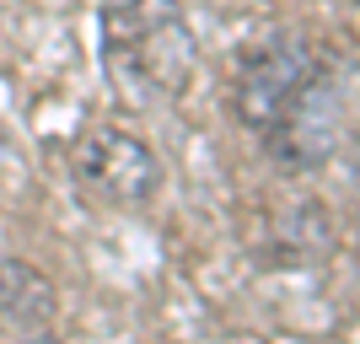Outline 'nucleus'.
Segmentation results:
<instances>
[{"mask_svg": "<svg viewBox=\"0 0 360 344\" xmlns=\"http://www.w3.org/2000/svg\"><path fill=\"white\" fill-rule=\"evenodd\" d=\"M199 65L194 27L178 0H108L103 6V70L135 108L178 103Z\"/></svg>", "mask_w": 360, "mask_h": 344, "instance_id": "1", "label": "nucleus"}, {"mask_svg": "<svg viewBox=\"0 0 360 344\" xmlns=\"http://www.w3.org/2000/svg\"><path fill=\"white\" fill-rule=\"evenodd\" d=\"M312 70H317V49L301 32H274V38L253 44L237 65V81H231V108H237L242 129L264 140Z\"/></svg>", "mask_w": 360, "mask_h": 344, "instance_id": "4", "label": "nucleus"}, {"mask_svg": "<svg viewBox=\"0 0 360 344\" xmlns=\"http://www.w3.org/2000/svg\"><path fill=\"white\" fill-rule=\"evenodd\" d=\"M54 317V285L22 258H0V339L44 333Z\"/></svg>", "mask_w": 360, "mask_h": 344, "instance_id": "5", "label": "nucleus"}, {"mask_svg": "<svg viewBox=\"0 0 360 344\" xmlns=\"http://www.w3.org/2000/svg\"><path fill=\"white\" fill-rule=\"evenodd\" d=\"M355 65L328 60L317 54V70L307 75V87L290 97V108L274 119V129L264 135V151H269L280 167L290 172H317L339 156V146L349 140V124H355Z\"/></svg>", "mask_w": 360, "mask_h": 344, "instance_id": "2", "label": "nucleus"}, {"mask_svg": "<svg viewBox=\"0 0 360 344\" xmlns=\"http://www.w3.org/2000/svg\"><path fill=\"white\" fill-rule=\"evenodd\" d=\"M16 344H60L54 333H27V339H16Z\"/></svg>", "mask_w": 360, "mask_h": 344, "instance_id": "6", "label": "nucleus"}, {"mask_svg": "<svg viewBox=\"0 0 360 344\" xmlns=\"http://www.w3.org/2000/svg\"><path fill=\"white\" fill-rule=\"evenodd\" d=\"M70 178L75 189L103 210H140L162 189V162L140 135L119 124H91L70 140Z\"/></svg>", "mask_w": 360, "mask_h": 344, "instance_id": "3", "label": "nucleus"}]
</instances>
